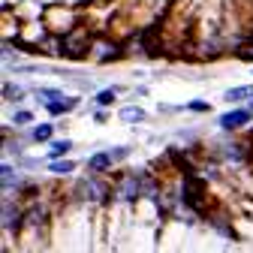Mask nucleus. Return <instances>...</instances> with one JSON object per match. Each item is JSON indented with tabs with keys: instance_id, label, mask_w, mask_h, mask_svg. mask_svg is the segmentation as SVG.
<instances>
[{
	"instance_id": "f257e3e1",
	"label": "nucleus",
	"mask_w": 253,
	"mask_h": 253,
	"mask_svg": "<svg viewBox=\"0 0 253 253\" xmlns=\"http://www.w3.org/2000/svg\"><path fill=\"white\" fill-rule=\"evenodd\" d=\"M130 154V148H112V151H100V154H93L90 160H87V169L90 172H103V169H109L112 163H118L121 157H126Z\"/></svg>"
},
{
	"instance_id": "f03ea898",
	"label": "nucleus",
	"mask_w": 253,
	"mask_h": 253,
	"mask_svg": "<svg viewBox=\"0 0 253 253\" xmlns=\"http://www.w3.org/2000/svg\"><path fill=\"white\" fill-rule=\"evenodd\" d=\"M87 48H90V40H87L84 30H79V34H70L67 40H63V54L73 57V60L84 57V54H87Z\"/></svg>"
},
{
	"instance_id": "7ed1b4c3",
	"label": "nucleus",
	"mask_w": 253,
	"mask_h": 253,
	"mask_svg": "<svg viewBox=\"0 0 253 253\" xmlns=\"http://www.w3.org/2000/svg\"><path fill=\"white\" fill-rule=\"evenodd\" d=\"M202 193H205L202 181H196V178H187V181H184V202H187L190 208L202 211Z\"/></svg>"
},
{
	"instance_id": "20e7f679",
	"label": "nucleus",
	"mask_w": 253,
	"mask_h": 253,
	"mask_svg": "<svg viewBox=\"0 0 253 253\" xmlns=\"http://www.w3.org/2000/svg\"><path fill=\"white\" fill-rule=\"evenodd\" d=\"M250 118H253V112H250V109H238V112H229V115L220 118V126H223V130H235V126L250 124Z\"/></svg>"
},
{
	"instance_id": "39448f33",
	"label": "nucleus",
	"mask_w": 253,
	"mask_h": 253,
	"mask_svg": "<svg viewBox=\"0 0 253 253\" xmlns=\"http://www.w3.org/2000/svg\"><path fill=\"white\" fill-rule=\"evenodd\" d=\"M139 193H142V187H139V178H136V175H133V178H124V181H121V190H118V196H121V199L133 202Z\"/></svg>"
},
{
	"instance_id": "423d86ee",
	"label": "nucleus",
	"mask_w": 253,
	"mask_h": 253,
	"mask_svg": "<svg viewBox=\"0 0 253 253\" xmlns=\"http://www.w3.org/2000/svg\"><path fill=\"white\" fill-rule=\"evenodd\" d=\"M76 106H79V100H76V97H67V100H60V103H51L48 112H51V115H63V112H70V109H76Z\"/></svg>"
},
{
	"instance_id": "0eeeda50",
	"label": "nucleus",
	"mask_w": 253,
	"mask_h": 253,
	"mask_svg": "<svg viewBox=\"0 0 253 253\" xmlns=\"http://www.w3.org/2000/svg\"><path fill=\"white\" fill-rule=\"evenodd\" d=\"M250 97H253V87H229V90H226V100H229V103L250 100Z\"/></svg>"
},
{
	"instance_id": "6e6552de",
	"label": "nucleus",
	"mask_w": 253,
	"mask_h": 253,
	"mask_svg": "<svg viewBox=\"0 0 253 253\" xmlns=\"http://www.w3.org/2000/svg\"><path fill=\"white\" fill-rule=\"evenodd\" d=\"M48 169H51L54 175H67V172H73V169H76V163H73V160H51V163H48Z\"/></svg>"
},
{
	"instance_id": "1a4fd4ad",
	"label": "nucleus",
	"mask_w": 253,
	"mask_h": 253,
	"mask_svg": "<svg viewBox=\"0 0 253 253\" xmlns=\"http://www.w3.org/2000/svg\"><path fill=\"white\" fill-rule=\"evenodd\" d=\"M40 100H42L45 106H51V103H60V100H63V90H57V87H48V90H40Z\"/></svg>"
},
{
	"instance_id": "9d476101",
	"label": "nucleus",
	"mask_w": 253,
	"mask_h": 253,
	"mask_svg": "<svg viewBox=\"0 0 253 253\" xmlns=\"http://www.w3.org/2000/svg\"><path fill=\"white\" fill-rule=\"evenodd\" d=\"M51 133H54V126H51V124H40L37 130L30 133V139H34V142H45V139H48Z\"/></svg>"
},
{
	"instance_id": "9b49d317",
	"label": "nucleus",
	"mask_w": 253,
	"mask_h": 253,
	"mask_svg": "<svg viewBox=\"0 0 253 253\" xmlns=\"http://www.w3.org/2000/svg\"><path fill=\"white\" fill-rule=\"evenodd\" d=\"M121 118H124V121H145V112H142L139 106H126V109L121 112Z\"/></svg>"
},
{
	"instance_id": "f8f14e48",
	"label": "nucleus",
	"mask_w": 253,
	"mask_h": 253,
	"mask_svg": "<svg viewBox=\"0 0 253 253\" xmlns=\"http://www.w3.org/2000/svg\"><path fill=\"white\" fill-rule=\"evenodd\" d=\"M97 103H100V106L115 103V90H100V93H97Z\"/></svg>"
},
{
	"instance_id": "ddd939ff",
	"label": "nucleus",
	"mask_w": 253,
	"mask_h": 253,
	"mask_svg": "<svg viewBox=\"0 0 253 253\" xmlns=\"http://www.w3.org/2000/svg\"><path fill=\"white\" fill-rule=\"evenodd\" d=\"M70 151V142H54L51 145V157H57V154H67Z\"/></svg>"
},
{
	"instance_id": "4468645a",
	"label": "nucleus",
	"mask_w": 253,
	"mask_h": 253,
	"mask_svg": "<svg viewBox=\"0 0 253 253\" xmlns=\"http://www.w3.org/2000/svg\"><path fill=\"white\" fill-rule=\"evenodd\" d=\"M30 118H34V115H30V112H15V124H30Z\"/></svg>"
},
{
	"instance_id": "2eb2a0df",
	"label": "nucleus",
	"mask_w": 253,
	"mask_h": 253,
	"mask_svg": "<svg viewBox=\"0 0 253 253\" xmlns=\"http://www.w3.org/2000/svg\"><path fill=\"white\" fill-rule=\"evenodd\" d=\"M187 109H193V112H205V109H208V103H202V100H193V103H190Z\"/></svg>"
}]
</instances>
